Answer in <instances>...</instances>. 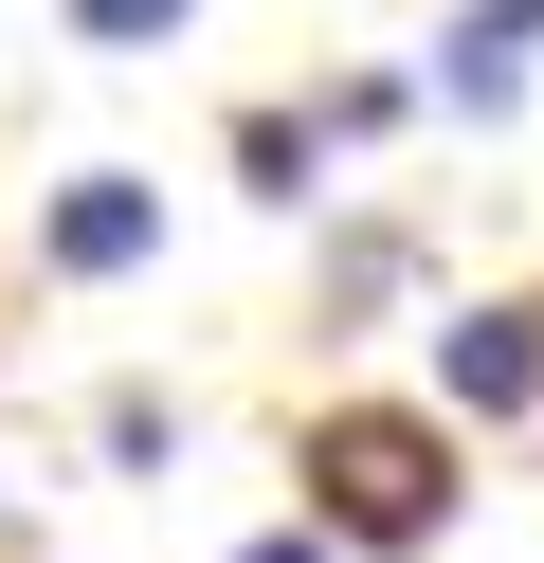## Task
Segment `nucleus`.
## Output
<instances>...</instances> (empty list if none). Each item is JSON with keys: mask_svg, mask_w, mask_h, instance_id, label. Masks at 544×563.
<instances>
[{"mask_svg": "<svg viewBox=\"0 0 544 563\" xmlns=\"http://www.w3.org/2000/svg\"><path fill=\"white\" fill-rule=\"evenodd\" d=\"M454 509H471V473H454V418L435 400H309L290 527H326V563H435Z\"/></svg>", "mask_w": 544, "mask_h": 563, "instance_id": "nucleus-1", "label": "nucleus"}, {"mask_svg": "<svg viewBox=\"0 0 544 563\" xmlns=\"http://www.w3.org/2000/svg\"><path fill=\"white\" fill-rule=\"evenodd\" d=\"M418 400L454 437H526L544 418V291H454L435 345H418Z\"/></svg>", "mask_w": 544, "mask_h": 563, "instance_id": "nucleus-2", "label": "nucleus"}, {"mask_svg": "<svg viewBox=\"0 0 544 563\" xmlns=\"http://www.w3.org/2000/svg\"><path fill=\"white\" fill-rule=\"evenodd\" d=\"M236 183L254 200H326V128L309 110H236Z\"/></svg>", "mask_w": 544, "mask_h": 563, "instance_id": "nucleus-6", "label": "nucleus"}, {"mask_svg": "<svg viewBox=\"0 0 544 563\" xmlns=\"http://www.w3.org/2000/svg\"><path fill=\"white\" fill-rule=\"evenodd\" d=\"M236 563H326V527H254V545Z\"/></svg>", "mask_w": 544, "mask_h": 563, "instance_id": "nucleus-9", "label": "nucleus"}, {"mask_svg": "<svg viewBox=\"0 0 544 563\" xmlns=\"http://www.w3.org/2000/svg\"><path fill=\"white\" fill-rule=\"evenodd\" d=\"M36 273H55V291H127V273H164V183H145V164H73V183L36 200Z\"/></svg>", "mask_w": 544, "mask_h": 563, "instance_id": "nucleus-3", "label": "nucleus"}, {"mask_svg": "<svg viewBox=\"0 0 544 563\" xmlns=\"http://www.w3.org/2000/svg\"><path fill=\"white\" fill-rule=\"evenodd\" d=\"M526 74H544V0H454V19H435V55H418V110L508 128V110H526Z\"/></svg>", "mask_w": 544, "mask_h": 563, "instance_id": "nucleus-4", "label": "nucleus"}, {"mask_svg": "<svg viewBox=\"0 0 544 563\" xmlns=\"http://www.w3.org/2000/svg\"><path fill=\"white\" fill-rule=\"evenodd\" d=\"M73 19V55H164V37H200V0H55Z\"/></svg>", "mask_w": 544, "mask_h": 563, "instance_id": "nucleus-8", "label": "nucleus"}, {"mask_svg": "<svg viewBox=\"0 0 544 563\" xmlns=\"http://www.w3.org/2000/svg\"><path fill=\"white\" fill-rule=\"evenodd\" d=\"M399 291H418V236H399V219H345V236H326V273H309V328L345 345V328H381Z\"/></svg>", "mask_w": 544, "mask_h": 563, "instance_id": "nucleus-5", "label": "nucleus"}, {"mask_svg": "<svg viewBox=\"0 0 544 563\" xmlns=\"http://www.w3.org/2000/svg\"><path fill=\"white\" fill-rule=\"evenodd\" d=\"M91 454H109V473H181V400H164V382H109V400H91Z\"/></svg>", "mask_w": 544, "mask_h": 563, "instance_id": "nucleus-7", "label": "nucleus"}]
</instances>
